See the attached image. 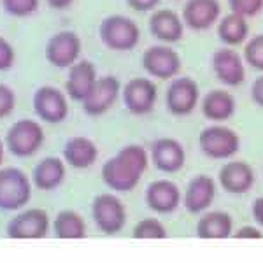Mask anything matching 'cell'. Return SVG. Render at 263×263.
<instances>
[{"instance_id": "6da1fadb", "label": "cell", "mask_w": 263, "mask_h": 263, "mask_svg": "<svg viewBox=\"0 0 263 263\" xmlns=\"http://www.w3.org/2000/svg\"><path fill=\"white\" fill-rule=\"evenodd\" d=\"M147 151L139 144H128L104 163L102 179L112 192H132L147 171Z\"/></svg>"}, {"instance_id": "7a4b0ae2", "label": "cell", "mask_w": 263, "mask_h": 263, "mask_svg": "<svg viewBox=\"0 0 263 263\" xmlns=\"http://www.w3.org/2000/svg\"><path fill=\"white\" fill-rule=\"evenodd\" d=\"M100 42L111 51L126 53L139 46L141 42V28L134 20L125 14L105 16L99 25Z\"/></svg>"}, {"instance_id": "3957f363", "label": "cell", "mask_w": 263, "mask_h": 263, "mask_svg": "<svg viewBox=\"0 0 263 263\" xmlns=\"http://www.w3.org/2000/svg\"><path fill=\"white\" fill-rule=\"evenodd\" d=\"M44 130L41 123L23 118L12 123L6 134V146L16 158H28L35 155L44 144Z\"/></svg>"}, {"instance_id": "277c9868", "label": "cell", "mask_w": 263, "mask_h": 263, "mask_svg": "<svg viewBox=\"0 0 263 263\" xmlns=\"http://www.w3.org/2000/svg\"><path fill=\"white\" fill-rule=\"evenodd\" d=\"M181 54L171 44H155L142 53V69L149 78L160 81H172L181 72Z\"/></svg>"}, {"instance_id": "5b68a950", "label": "cell", "mask_w": 263, "mask_h": 263, "mask_svg": "<svg viewBox=\"0 0 263 263\" xmlns=\"http://www.w3.org/2000/svg\"><path fill=\"white\" fill-rule=\"evenodd\" d=\"M165 104L174 116H190L200 104V86L190 76H177L165 91Z\"/></svg>"}, {"instance_id": "8992f818", "label": "cell", "mask_w": 263, "mask_h": 263, "mask_svg": "<svg viewBox=\"0 0 263 263\" xmlns=\"http://www.w3.org/2000/svg\"><path fill=\"white\" fill-rule=\"evenodd\" d=\"M32 197L30 179L23 171L7 167L0 171V209L18 211Z\"/></svg>"}, {"instance_id": "52a82bcc", "label": "cell", "mask_w": 263, "mask_h": 263, "mask_svg": "<svg viewBox=\"0 0 263 263\" xmlns=\"http://www.w3.org/2000/svg\"><path fill=\"white\" fill-rule=\"evenodd\" d=\"M198 144H200V149L207 158L228 160L239 151L240 137L232 128L216 123V125L207 126L200 132Z\"/></svg>"}, {"instance_id": "ba28073f", "label": "cell", "mask_w": 263, "mask_h": 263, "mask_svg": "<svg viewBox=\"0 0 263 263\" xmlns=\"http://www.w3.org/2000/svg\"><path fill=\"white\" fill-rule=\"evenodd\" d=\"M123 104L134 116H146L158 102V86L151 78H132L121 90Z\"/></svg>"}, {"instance_id": "9c48e42d", "label": "cell", "mask_w": 263, "mask_h": 263, "mask_svg": "<svg viewBox=\"0 0 263 263\" xmlns=\"http://www.w3.org/2000/svg\"><path fill=\"white\" fill-rule=\"evenodd\" d=\"M83 51L81 37L72 30H60L49 37L44 48V57L57 69H70L79 60Z\"/></svg>"}, {"instance_id": "30bf717a", "label": "cell", "mask_w": 263, "mask_h": 263, "mask_svg": "<svg viewBox=\"0 0 263 263\" xmlns=\"http://www.w3.org/2000/svg\"><path fill=\"white\" fill-rule=\"evenodd\" d=\"M214 78L227 88H239L246 83V62L235 48H219L211 58Z\"/></svg>"}, {"instance_id": "8fae6325", "label": "cell", "mask_w": 263, "mask_h": 263, "mask_svg": "<svg viewBox=\"0 0 263 263\" xmlns=\"http://www.w3.org/2000/svg\"><path fill=\"white\" fill-rule=\"evenodd\" d=\"M32 104L39 120L49 123V125L65 121L69 116V97L67 93L58 90L57 86H51V84L37 88L33 93Z\"/></svg>"}, {"instance_id": "7c38bea8", "label": "cell", "mask_w": 263, "mask_h": 263, "mask_svg": "<svg viewBox=\"0 0 263 263\" xmlns=\"http://www.w3.org/2000/svg\"><path fill=\"white\" fill-rule=\"evenodd\" d=\"M186 28L192 32H207L221 20L219 0H184L181 11Z\"/></svg>"}, {"instance_id": "4fadbf2b", "label": "cell", "mask_w": 263, "mask_h": 263, "mask_svg": "<svg viewBox=\"0 0 263 263\" xmlns=\"http://www.w3.org/2000/svg\"><path fill=\"white\" fill-rule=\"evenodd\" d=\"M121 83L116 76L107 74L102 76L97 81L95 88L88 95V99L83 102V111L90 118H99L102 114H105L109 109L116 104L118 97L121 95Z\"/></svg>"}, {"instance_id": "5bb4252c", "label": "cell", "mask_w": 263, "mask_h": 263, "mask_svg": "<svg viewBox=\"0 0 263 263\" xmlns=\"http://www.w3.org/2000/svg\"><path fill=\"white\" fill-rule=\"evenodd\" d=\"M91 213L97 227L104 233H107V235L118 233L126 221V213L121 200L111 193L99 195L93 200Z\"/></svg>"}, {"instance_id": "9a60e30c", "label": "cell", "mask_w": 263, "mask_h": 263, "mask_svg": "<svg viewBox=\"0 0 263 263\" xmlns=\"http://www.w3.org/2000/svg\"><path fill=\"white\" fill-rule=\"evenodd\" d=\"M151 35L162 44H176L184 37L186 25L182 21V16L177 14L174 9H156L151 12L147 21Z\"/></svg>"}, {"instance_id": "2e32d148", "label": "cell", "mask_w": 263, "mask_h": 263, "mask_svg": "<svg viewBox=\"0 0 263 263\" xmlns=\"http://www.w3.org/2000/svg\"><path fill=\"white\" fill-rule=\"evenodd\" d=\"M99 81V72L97 67L90 60H78L69 69L65 81V93L72 102L83 104L88 95L95 88Z\"/></svg>"}, {"instance_id": "e0dca14e", "label": "cell", "mask_w": 263, "mask_h": 263, "mask_svg": "<svg viewBox=\"0 0 263 263\" xmlns=\"http://www.w3.org/2000/svg\"><path fill=\"white\" fill-rule=\"evenodd\" d=\"M151 160L160 172L176 174L184 167L186 151L179 141L171 139V137H162V139H158V141L153 142Z\"/></svg>"}, {"instance_id": "ac0fdd59", "label": "cell", "mask_w": 263, "mask_h": 263, "mask_svg": "<svg viewBox=\"0 0 263 263\" xmlns=\"http://www.w3.org/2000/svg\"><path fill=\"white\" fill-rule=\"evenodd\" d=\"M49 218L42 209H28L11 219L7 235L11 239H41L48 233Z\"/></svg>"}, {"instance_id": "d6986e66", "label": "cell", "mask_w": 263, "mask_h": 263, "mask_svg": "<svg viewBox=\"0 0 263 263\" xmlns=\"http://www.w3.org/2000/svg\"><path fill=\"white\" fill-rule=\"evenodd\" d=\"M202 114L205 120L214 123H224L235 114L237 102L227 88H214L207 91L200 102Z\"/></svg>"}, {"instance_id": "ffe728a7", "label": "cell", "mask_w": 263, "mask_h": 263, "mask_svg": "<svg viewBox=\"0 0 263 263\" xmlns=\"http://www.w3.org/2000/svg\"><path fill=\"white\" fill-rule=\"evenodd\" d=\"M181 202V192L172 181H153L146 190V203L155 213L171 214Z\"/></svg>"}, {"instance_id": "44dd1931", "label": "cell", "mask_w": 263, "mask_h": 263, "mask_svg": "<svg viewBox=\"0 0 263 263\" xmlns=\"http://www.w3.org/2000/svg\"><path fill=\"white\" fill-rule=\"evenodd\" d=\"M219 184L224 192L233 195H242L253 188L254 184V171L251 165L246 162H228L219 171Z\"/></svg>"}, {"instance_id": "7402d4cb", "label": "cell", "mask_w": 263, "mask_h": 263, "mask_svg": "<svg viewBox=\"0 0 263 263\" xmlns=\"http://www.w3.org/2000/svg\"><path fill=\"white\" fill-rule=\"evenodd\" d=\"M216 198V181L209 176H197L188 182L184 195V207L192 214H200L213 205Z\"/></svg>"}, {"instance_id": "603a6c76", "label": "cell", "mask_w": 263, "mask_h": 263, "mask_svg": "<svg viewBox=\"0 0 263 263\" xmlns=\"http://www.w3.org/2000/svg\"><path fill=\"white\" fill-rule=\"evenodd\" d=\"M216 32H218L219 41L228 48H239L244 46L249 39V23L248 18L235 12H228L221 16V20L216 25Z\"/></svg>"}, {"instance_id": "cb8c5ba5", "label": "cell", "mask_w": 263, "mask_h": 263, "mask_svg": "<svg viewBox=\"0 0 263 263\" xmlns=\"http://www.w3.org/2000/svg\"><path fill=\"white\" fill-rule=\"evenodd\" d=\"M63 158L74 168H88L99 158V149L95 142L88 137H72L63 146Z\"/></svg>"}, {"instance_id": "d4e9b609", "label": "cell", "mask_w": 263, "mask_h": 263, "mask_svg": "<svg viewBox=\"0 0 263 263\" xmlns=\"http://www.w3.org/2000/svg\"><path fill=\"white\" fill-rule=\"evenodd\" d=\"M65 179V165L57 156H48L35 165L32 172V181L39 190L51 192L57 190Z\"/></svg>"}, {"instance_id": "484cf974", "label": "cell", "mask_w": 263, "mask_h": 263, "mask_svg": "<svg viewBox=\"0 0 263 263\" xmlns=\"http://www.w3.org/2000/svg\"><path fill=\"white\" fill-rule=\"evenodd\" d=\"M197 233L202 239H227L232 233V218L227 213H209L198 221Z\"/></svg>"}, {"instance_id": "4316f807", "label": "cell", "mask_w": 263, "mask_h": 263, "mask_svg": "<svg viewBox=\"0 0 263 263\" xmlns=\"http://www.w3.org/2000/svg\"><path fill=\"white\" fill-rule=\"evenodd\" d=\"M54 233L60 239H83L86 237V227L78 213L62 211L54 219Z\"/></svg>"}, {"instance_id": "83f0119b", "label": "cell", "mask_w": 263, "mask_h": 263, "mask_svg": "<svg viewBox=\"0 0 263 263\" xmlns=\"http://www.w3.org/2000/svg\"><path fill=\"white\" fill-rule=\"evenodd\" d=\"M244 62L248 63L251 69L263 72V33L249 37L248 42L244 44Z\"/></svg>"}, {"instance_id": "f1b7e54d", "label": "cell", "mask_w": 263, "mask_h": 263, "mask_svg": "<svg viewBox=\"0 0 263 263\" xmlns=\"http://www.w3.org/2000/svg\"><path fill=\"white\" fill-rule=\"evenodd\" d=\"M41 0H2V9L12 18H28L39 9Z\"/></svg>"}, {"instance_id": "f546056e", "label": "cell", "mask_w": 263, "mask_h": 263, "mask_svg": "<svg viewBox=\"0 0 263 263\" xmlns=\"http://www.w3.org/2000/svg\"><path fill=\"white\" fill-rule=\"evenodd\" d=\"M167 235L165 233L163 224L155 218H147L137 223V227L134 228V237L135 239H163Z\"/></svg>"}, {"instance_id": "4dcf8cb0", "label": "cell", "mask_w": 263, "mask_h": 263, "mask_svg": "<svg viewBox=\"0 0 263 263\" xmlns=\"http://www.w3.org/2000/svg\"><path fill=\"white\" fill-rule=\"evenodd\" d=\"M228 7H230V12L249 20L263 11V0H228Z\"/></svg>"}, {"instance_id": "1f68e13d", "label": "cell", "mask_w": 263, "mask_h": 263, "mask_svg": "<svg viewBox=\"0 0 263 263\" xmlns=\"http://www.w3.org/2000/svg\"><path fill=\"white\" fill-rule=\"evenodd\" d=\"M16 93L11 86L0 83V120L11 116L12 111L16 109Z\"/></svg>"}, {"instance_id": "d6a6232c", "label": "cell", "mask_w": 263, "mask_h": 263, "mask_svg": "<svg viewBox=\"0 0 263 263\" xmlns=\"http://www.w3.org/2000/svg\"><path fill=\"white\" fill-rule=\"evenodd\" d=\"M16 62V51L6 37L0 35V72L12 69Z\"/></svg>"}, {"instance_id": "836d02e7", "label": "cell", "mask_w": 263, "mask_h": 263, "mask_svg": "<svg viewBox=\"0 0 263 263\" xmlns=\"http://www.w3.org/2000/svg\"><path fill=\"white\" fill-rule=\"evenodd\" d=\"M126 4L135 12H153L158 9L162 0H126Z\"/></svg>"}, {"instance_id": "e575fe53", "label": "cell", "mask_w": 263, "mask_h": 263, "mask_svg": "<svg viewBox=\"0 0 263 263\" xmlns=\"http://www.w3.org/2000/svg\"><path fill=\"white\" fill-rule=\"evenodd\" d=\"M251 99L256 105L263 107V74L258 76L251 84Z\"/></svg>"}, {"instance_id": "d590c367", "label": "cell", "mask_w": 263, "mask_h": 263, "mask_svg": "<svg viewBox=\"0 0 263 263\" xmlns=\"http://www.w3.org/2000/svg\"><path fill=\"white\" fill-rule=\"evenodd\" d=\"M237 239H261V232L258 228H253V227H244L240 228L239 232L235 233Z\"/></svg>"}, {"instance_id": "8d00e7d4", "label": "cell", "mask_w": 263, "mask_h": 263, "mask_svg": "<svg viewBox=\"0 0 263 263\" xmlns=\"http://www.w3.org/2000/svg\"><path fill=\"white\" fill-rule=\"evenodd\" d=\"M46 4H48V7L54 11H67L72 7V4H74V0H46Z\"/></svg>"}, {"instance_id": "74e56055", "label": "cell", "mask_w": 263, "mask_h": 263, "mask_svg": "<svg viewBox=\"0 0 263 263\" xmlns=\"http://www.w3.org/2000/svg\"><path fill=\"white\" fill-rule=\"evenodd\" d=\"M253 216H254V219H256V221L263 227V197L254 200V203H253Z\"/></svg>"}, {"instance_id": "f35d334b", "label": "cell", "mask_w": 263, "mask_h": 263, "mask_svg": "<svg viewBox=\"0 0 263 263\" xmlns=\"http://www.w3.org/2000/svg\"><path fill=\"white\" fill-rule=\"evenodd\" d=\"M4 142L2 139H0V165H2V162H4Z\"/></svg>"}, {"instance_id": "ab89813d", "label": "cell", "mask_w": 263, "mask_h": 263, "mask_svg": "<svg viewBox=\"0 0 263 263\" xmlns=\"http://www.w3.org/2000/svg\"><path fill=\"white\" fill-rule=\"evenodd\" d=\"M174 2H184V0H174Z\"/></svg>"}]
</instances>
